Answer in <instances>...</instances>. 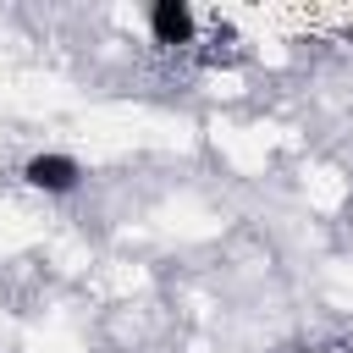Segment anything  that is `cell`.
<instances>
[{"instance_id": "cell-2", "label": "cell", "mask_w": 353, "mask_h": 353, "mask_svg": "<svg viewBox=\"0 0 353 353\" xmlns=\"http://www.w3.org/2000/svg\"><path fill=\"white\" fill-rule=\"evenodd\" d=\"M193 6L188 0H154L149 6V39L154 44H193Z\"/></svg>"}, {"instance_id": "cell-1", "label": "cell", "mask_w": 353, "mask_h": 353, "mask_svg": "<svg viewBox=\"0 0 353 353\" xmlns=\"http://www.w3.org/2000/svg\"><path fill=\"white\" fill-rule=\"evenodd\" d=\"M22 182H28V188H39V193H72V188L83 182V165H77L72 154L44 149V154H33V160L22 165Z\"/></svg>"}]
</instances>
